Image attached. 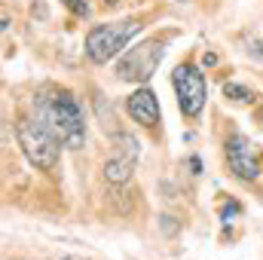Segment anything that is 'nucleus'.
Instances as JSON below:
<instances>
[{"label":"nucleus","instance_id":"2","mask_svg":"<svg viewBox=\"0 0 263 260\" xmlns=\"http://www.w3.org/2000/svg\"><path fill=\"white\" fill-rule=\"evenodd\" d=\"M15 138L18 147L25 150L28 162L40 172H55L62 162V150H59V138L49 132V126L37 117H22L15 123Z\"/></svg>","mask_w":263,"mask_h":260},{"label":"nucleus","instance_id":"3","mask_svg":"<svg viewBox=\"0 0 263 260\" xmlns=\"http://www.w3.org/2000/svg\"><path fill=\"white\" fill-rule=\"evenodd\" d=\"M141 18H120V22H107V25H95L86 34V59L92 65H107L114 62L129 40L141 31Z\"/></svg>","mask_w":263,"mask_h":260},{"label":"nucleus","instance_id":"10","mask_svg":"<svg viewBox=\"0 0 263 260\" xmlns=\"http://www.w3.org/2000/svg\"><path fill=\"white\" fill-rule=\"evenodd\" d=\"M223 95H227V98H233V101H254L251 89H248V86H242V83H227V86H223Z\"/></svg>","mask_w":263,"mask_h":260},{"label":"nucleus","instance_id":"13","mask_svg":"<svg viewBox=\"0 0 263 260\" xmlns=\"http://www.w3.org/2000/svg\"><path fill=\"white\" fill-rule=\"evenodd\" d=\"M248 55L257 59V62H263V37H254V40L248 43Z\"/></svg>","mask_w":263,"mask_h":260},{"label":"nucleus","instance_id":"19","mask_svg":"<svg viewBox=\"0 0 263 260\" xmlns=\"http://www.w3.org/2000/svg\"><path fill=\"white\" fill-rule=\"evenodd\" d=\"M104 3H107V6H117V3H120V0H104Z\"/></svg>","mask_w":263,"mask_h":260},{"label":"nucleus","instance_id":"9","mask_svg":"<svg viewBox=\"0 0 263 260\" xmlns=\"http://www.w3.org/2000/svg\"><path fill=\"white\" fill-rule=\"evenodd\" d=\"M114 144L123 150V156H129V159H135L141 150H138V141L132 138V135H126V132H114Z\"/></svg>","mask_w":263,"mask_h":260},{"label":"nucleus","instance_id":"5","mask_svg":"<svg viewBox=\"0 0 263 260\" xmlns=\"http://www.w3.org/2000/svg\"><path fill=\"white\" fill-rule=\"evenodd\" d=\"M165 55V43H156V40H147L141 46H135L132 52H126L117 65V77L126 80V83H147L156 67Z\"/></svg>","mask_w":263,"mask_h":260},{"label":"nucleus","instance_id":"6","mask_svg":"<svg viewBox=\"0 0 263 260\" xmlns=\"http://www.w3.org/2000/svg\"><path fill=\"white\" fill-rule=\"evenodd\" d=\"M227 162H230V172L242 181H257L260 178V159H257L251 141L239 132L227 138Z\"/></svg>","mask_w":263,"mask_h":260},{"label":"nucleus","instance_id":"4","mask_svg":"<svg viewBox=\"0 0 263 260\" xmlns=\"http://www.w3.org/2000/svg\"><path fill=\"white\" fill-rule=\"evenodd\" d=\"M172 86H175V95H178V107L184 117L196 120L208 101V83L205 77L199 73L196 65H178L172 73Z\"/></svg>","mask_w":263,"mask_h":260},{"label":"nucleus","instance_id":"14","mask_svg":"<svg viewBox=\"0 0 263 260\" xmlns=\"http://www.w3.org/2000/svg\"><path fill=\"white\" fill-rule=\"evenodd\" d=\"M236 214H239V202H230V205L220 208V220H230V217H236Z\"/></svg>","mask_w":263,"mask_h":260},{"label":"nucleus","instance_id":"11","mask_svg":"<svg viewBox=\"0 0 263 260\" xmlns=\"http://www.w3.org/2000/svg\"><path fill=\"white\" fill-rule=\"evenodd\" d=\"M73 15H89V0H62Z\"/></svg>","mask_w":263,"mask_h":260},{"label":"nucleus","instance_id":"15","mask_svg":"<svg viewBox=\"0 0 263 260\" xmlns=\"http://www.w3.org/2000/svg\"><path fill=\"white\" fill-rule=\"evenodd\" d=\"M202 65H205V67L217 65V55H214V52H208V55H205V59H202Z\"/></svg>","mask_w":263,"mask_h":260},{"label":"nucleus","instance_id":"17","mask_svg":"<svg viewBox=\"0 0 263 260\" xmlns=\"http://www.w3.org/2000/svg\"><path fill=\"white\" fill-rule=\"evenodd\" d=\"M59 260H89V257H77V254H67V257H59Z\"/></svg>","mask_w":263,"mask_h":260},{"label":"nucleus","instance_id":"18","mask_svg":"<svg viewBox=\"0 0 263 260\" xmlns=\"http://www.w3.org/2000/svg\"><path fill=\"white\" fill-rule=\"evenodd\" d=\"M6 25H9V22H6V18H0V31H6Z\"/></svg>","mask_w":263,"mask_h":260},{"label":"nucleus","instance_id":"1","mask_svg":"<svg viewBox=\"0 0 263 260\" xmlns=\"http://www.w3.org/2000/svg\"><path fill=\"white\" fill-rule=\"evenodd\" d=\"M43 123L49 126V132L59 138V144H65L67 150H80L86 144L83 107H80V101H77V95L70 89H55L52 98H46Z\"/></svg>","mask_w":263,"mask_h":260},{"label":"nucleus","instance_id":"8","mask_svg":"<svg viewBox=\"0 0 263 260\" xmlns=\"http://www.w3.org/2000/svg\"><path fill=\"white\" fill-rule=\"evenodd\" d=\"M104 181L107 184H114V187H123V184H129L132 181V159L129 156H110L107 162H104Z\"/></svg>","mask_w":263,"mask_h":260},{"label":"nucleus","instance_id":"7","mask_svg":"<svg viewBox=\"0 0 263 260\" xmlns=\"http://www.w3.org/2000/svg\"><path fill=\"white\" fill-rule=\"evenodd\" d=\"M126 110H129L132 123H138V126H144V129L159 126V101H156V95H153L147 86L135 89L129 98H126Z\"/></svg>","mask_w":263,"mask_h":260},{"label":"nucleus","instance_id":"16","mask_svg":"<svg viewBox=\"0 0 263 260\" xmlns=\"http://www.w3.org/2000/svg\"><path fill=\"white\" fill-rule=\"evenodd\" d=\"M190 169H193V175H199V169H202V162H199L196 156H193V159H190Z\"/></svg>","mask_w":263,"mask_h":260},{"label":"nucleus","instance_id":"12","mask_svg":"<svg viewBox=\"0 0 263 260\" xmlns=\"http://www.w3.org/2000/svg\"><path fill=\"white\" fill-rule=\"evenodd\" d=\"M159 227H162V233H165V236H175V233L181 230V224H178L175 217H168V214H162V217H159Z\"/></svg>","mask_w":263,"mask_h":260}]
</instances>
